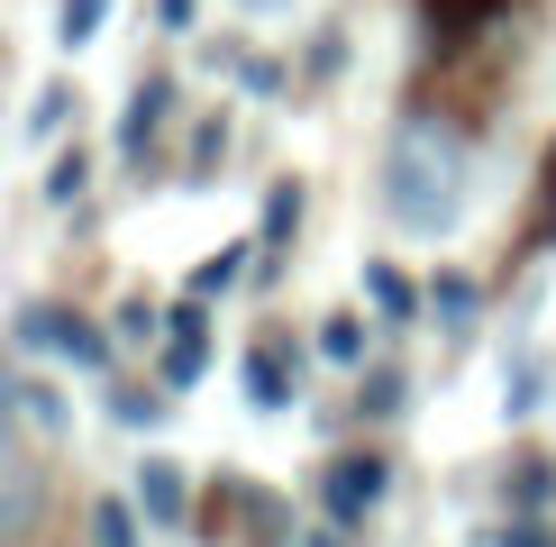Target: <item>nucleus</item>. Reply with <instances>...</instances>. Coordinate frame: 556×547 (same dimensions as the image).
I'll list each match as a JSON object with an SVG mask.
<instances>
[{
  "instance_id": "1",
  "label": "nucleus",
  "mask_w": 556,
  "mask_h": 547,
  "mask_svg": "<svg viewBox=\"0 0 556 547\" xmlns=\"http://www.w3.org/2000/svg\"><path fill=\"white\" fill-rule=\"evenodd\" d=\"M466 192H475V155L447 119H402L383 147V211L410 228V238H447L466 219Z\"/></svg>"
},
{
  "instance_id": "2",
  "label": "nucleus",
  "mask_w": 556,
  "mask_h": 547,
  "mask_svg": "<svg viewBox=\"0 0 556 547\" xmlns=\"http://www.w3.org/2000/svg\"><path fill=\"white\" fill-rule=\"evenodd\" d=\"M383 493H392V466H383L375 447L338 456V466L319 474V501H329V520H346V530H356V520H375V511H383Z\"/></svg>"
},
{
  "instance_id": "3",
  "label": "nucleus",
  "mask_w": 556,
  "mask_h": 547,
  "mask_svg": "<svg viewBox=\"0 0 556 547\" xmlns=\"http://www.w3.org/2000/svg\"><path fill=\"white\" fill-rule=\"evenodd\" d=\"M37 520H46V466L10 429V438H0V538H28Z\"/></svg>"
},
{
  "instance_id": "4",
  "label": "nucleus",
  "mask_w": 556,
  "mask_h": 547,
  "mask_svg": "<svg viewBox=\"0 0 556 547\" xmlns=\"http://www.w3.org/2000/svg\"><path fill=\"white\" fill-rule=\"evenodd\" d=\"M18 338H28V347H55L64 365H91V374L110 365V338L91 329V319H74V310H28V319H18Z\"/></svg>"
},
{
  "instance_id": "5",
  "label": "nucleus",
  "mask_w": 556,
  "mask_h": 547,
  "mask_svg": "<svg viewBox=\"0 0 556 547\" xmlns=\"http://www.w3.org/2000/svg\"><path fill=\"white\" fill-rule=\"evenodd\" d=\"M137 511H147L155 530H182V520H192V484H182L174 456H147V466H137Z\"/></svg>"
},
{
  "instance_id": "6",
  "label": "nucleus",
  "mask_w": 556,
  "mask_h": 547,
  "mask_svg": "<svg viewBox=\"0 0 556 547\" xmlns=\"http://www.w3.org/2000/svg\"><path fill=\"white\" fill-rule=\"evenodd\" d=\"M201 338H211V310H201V292H192V302L174 310V347H165V383H174V393H182V383H201V365H211Z\"/></svg>"
},
{
  "instance_id": "7",
  "label": "nucleus",
  "mask_w": 556,
  "mask_h": 547,
  "mask_svg": "<svg viewBox=\"0 0 556 547\" xmlns=\"http://www.w3.org/2000/svg\"><path fill=\"white\" fill-rule=\"evenodd\" d=\"M365 302H375V310H383V329H410V319H420V310H429V292H420V283H410V274H402V265H383V256H375V265H365Z\"/></svg>"
},
{
  "instance_id": "8",
  "label": "nucleus",
  "mask_w": 556,
  "mask_h": 547,
  "mask_svg": "<svg viewBox=\"0 0 556 547\" xmlns=\"http://www.w3.org/2000/svg\"><path fill=\"white\" fill-rule=\"evenodd\" d=\"M292 383H301V365L283 347H247V402L256 410H292Z\"/></svg>"
},
{
  "instance_id": "9",
  "label": "nucleus",
  "mask_w": 556,
  "mask_h": 547,
  "mask_svg": "<svg viewBox=\"0 0 556 547\" xmlns=\"http://www.w3.org/2000/svg\"><path fill=\"white\" fill-rule=\"evenodd\" d=\"M165 101H174V82H137V101H128V119H119V155H147V137H155V119H165Z\"/></svg>"
},
{
  "instance_id": "10",
  "label": "nucleus",
  "mask_w": 556,
  "mask_h": 547,
  "mask_svg": "<svg viewBox=\"0 0 556 547\" xmlns=\"http://www.w3.org/2000/svg\"><path fill=\"white\" fill-rule=\"evenodd\" d=\"M475 302H483V292H475V274H438V283H429V310L447 319V329H466V319H475Z\"/></svg>"
},
{
  "instance_id": "11",
  "label": "nucleus",
  "mask_w": 556,
  "mask_h": 547,
  "mask_svg": "<svg viewBox=\"0 0 556 547\" xmlns=\"http://www.w3.org/2000/svg\"><path fill=\"white\" fill-rule=\"evenodd\" d=\"M91 547H137V501H91Z\"/></svg>"
},
{
  "instance_id": "12",
  "label": "nucleus",
  "mask_w": 556,
  "mask_h": 547,
  "mask_svg": "<svg viewBox=\"0 0 556 547\" xmlns=\"http://www.w3.org/2000/svg\"><path fill=\"white\" fill-rule=\"evenodd\" d=\"M101 18H110V0H64V10H55V46H91Z\"/></svg>"
},
{
  "instance_id": "13",
  "label": "nucleus",
  "mask_w": 556,
  "mask_h": 547,
  "mask_svg": "<svg viewBox=\"0 0 556 547\" xmlns=\"http://www.w3.org/2000/svg\"><path fill=\"white\" fill-rule=\"evenodd\" d=\"M292 228H301V182H274V192H265V238H256V246H283Z\"/></svg>"
},
{
  "instance_id": "14",
  "label": "nucleus",
  "mask_w": 556,
  "mask_h": 547,
  "mask_svg": "<svg viewBox=\"0 0 556 547\" xmlns=\"http://www.w3.org/2000/svg\"><path fill=\"white\" fill-rule=\"evenodd\" d=\"M83 182H91V155H83V147H64L55 165H46V201H83Z\"/></svg>"
},
{
  "instance_id": "15",
  "label": "nucleus",
  "mask_w": 556,
  "mask_h": 547,
  "mask_svg": "<svg viewBox=\"0 0 556 547\" xmlns=\"http://www.w3.org/2000/svg\"><path fill=\"white\" fill-rule=\"evenodd\" d=\"M238 274H247V256H238V246H219V256H201V265H192V292L211 302V292H228Z\"/></svg>"
},
{
  "instance_id": "16",
  "label": "nucleus",
  "mask_w": 556,
  "mask_h": 547,
  "mask_svg": "<svg viewBox=\"0 0 556 547\" xmlns=\"http://www.w3.org/2000/svg\"><path fill=\"white\" fill-rule=\"evenodd\" d=\"M319 356L329 365H365V329L356 319H329V329H319Z\"/></svg>"
},
{
  "instance_id": "17",
  "label": "nucleus",
  "mask_w": 556,
  "mask_h": 547,
  "mask_svg": "<svg viewBox=\"0 0 556 547\" xmlns=\"http://www.w3.org/2000/svg\"><path fill=\"white\" fill-rule=\"evenodd\" d=\"M356 402H365V410H383V420H392V410H402L410 393H402V374H383V365H375V374L356 383Z\"/></svg>"
},
{
  "instance_id": "18",
  "label": "nucleus",
  "mask_w": 556,
  "mask_h": 547,
  "mask_svg": "<svg viewBox=\"0 0 556 547\" xmlns=\"http://www.w3.org/2000/svg\"><path fill=\"white\" fill-rule=\"evenodd\" d=\"M28 420L46 429V438H64V429H74V410H64L55 393H46V383H28Z\"/></svg>"
},
{
  "instance_id": "19",
  "label": "nucleus",
  "mask_w": 556,
  "mask_h": 547,
  "mask_svg": "<svg viewBox=\"0 0 556 547\" xmlns=\"http://www.w3.org/2000/svg\"><path fill=\"white\" fill-rule=\"evenodd\" d=\"M64 101H74V91L46 82V91H37V110H28V128H37V137H55V128H64Z\"/></svg>"
},
{
  "instance_id": "20",
  "label": "nucleus",
  "mask_w": 556,
  "mask_h": 547,
  "mask_svg": "<svg viewBox=\"0 0 556 547\" xmlns=\"http://www.w3.org/2000/svg\"><path fill=\"white\" fill-rule=\"evenodd\" d=\"M219 155H228V119H211V128H201V137H192V174H211V165H219Z\"/></svg>"
},
{
  "instance_id": "21",
  "label": "nucleus",
  "mask_w": 556,
  "mask_h": 547,
  "mask_svg": "<svg viewBox=\"0 0 556 547\" xmlns=\"http://www.w3.org/2000/svg\"><path fill=\"white\" fill-rule=\"evenodd\" d=\"M539 246H556V147H547V192H539V228H529Z\"/></svg>"
},
{
  "instance_id": "22",
  "label": "nucleus",
  "mask_w": 556,
  "mask_h": 547,
  "mask_svg": "<svg viewBox=\"0 0 556 547\" xmlns=\"http://www.w3.org/2000/svg\"><path fill=\"white\" fill-rule=\"evenodd\" d=\"M119 420L128 429H155V420H165V402H155V393H119Z\"/></svg>"
},
{
  "instance_id": "23",
  "label": "nucleus",
  "mask_w": 556,
  "mask_h": 547,
  "mask_svg": "<svg viewBox=\"0 0 556 547\" xmlns=\"http://www.w3.org/2000/svg\"><path fill=\"white\" fill-rule=\"evenodd\" d=\"M155 18H165V28H192V18H201V0H155Z\"/></svg>"
},
{
  "instance_id": "24",
  "label": "nucleus",
  "mask_w": 556,
  "mask_h": 547,
  "mask_svg": "<svg viewBox=\"0 0 556 547\" xmlns=\"http://www.w3.org/2000/svg\"><path fill=\"white\" fill-rule=\"evenodd\" d=\"M493 547H547V530H529V520H511V530H502Z\"/></svg>"
},
{
  "instance_id": "25",
  "label": "nucleus",
  "mask_w": 556,
  "mask_h": 547,
  "mask_svg": "<svg viewBox=\"0 0 556 547\" xmlns=\"http://www.w3.org/2000/svg\"><path fill=\"white\" fill-rule=\"evenodd\" d=\"M311 547H346V520H329V530H311Z\"/></svg>"
},
{
  "instance_id": "26",
  "label": "nucleus",
  "mask_w": 556,
  "mask_h": 547,
  "mask_svg": "<svg viewBox=\"0 0 556 547\" xmlns=\"http://www.w3.org/2000/svg\"><path fill=\"white\" fill-rule=\"evenodd\" d=\"M247 10H292V0H247Z\"/></svg>"
}]
</instances>
